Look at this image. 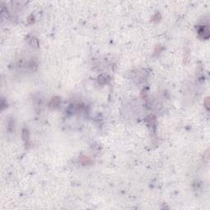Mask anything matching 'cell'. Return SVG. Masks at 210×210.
I'll return each mask as SVG.
<instances>
[{
	"instance_id": "cell-1",
	"label": "cell",
	"mask_w": 210,
	"mask_h": 210,
	"mask_svg": "<svg viewBox=\"0 0 210 210\" xmlns=\"http://www.w3.org/2000/svg\"><path fill=\"white\" fill-rule=\"evenodd\" d=\"M199 35L204 39H208L209 36V31L208 27H201L199 31Z\"/></svg>"
}]
</instances>
